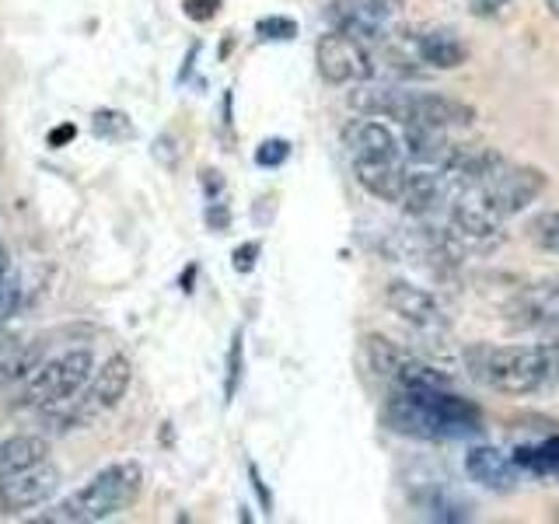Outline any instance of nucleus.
I'll list each match as a JSON object with an SVG mask.
<instances>
[{
  "instance_id": "nucleus-25",
  "label": "nucleus",
  "mask_w": 559,
  "mask_h": 524,
  "mask_svg": "<svg viewBox=\"0 0 559 524\" xmlns=\"http://www.w3.org/2000/svg\"><path fill=\"white\" fill-rule=\"evenodd\" d=\"M92 130L105 140H130L133 136V122L127 112H119V109H98L92 116Z\"/></svg>"
},
{
  "instance_id": "nucleus-5",
  "label": "nucleus",
  "mask_w": 559,
  "mask_h": 524,
  "mask_svg": "<svg viewBox=\"0 0 559 524\" xmlns=\"http://www.w3.org/2000/svg\"><path fill=\"white\" fill-rule=\"evenodd\" d=\"M95 357L92 349H67V354L43 360L35 367V374L25 381L17 406L22 409H52L74 402L87 384H92Z\"/></svg>"
},
{
  "instance_id": "nucleus-1",
  "label": "nucleus",
  "mask_w": 559,
  "mask_h": 524,
  "mask_svg": "<svg viewBox=\"0 0 559 524\" xmlns=\"http://www.w3.org/2000/svg\"><path fill=\"white\" fill-rule=\"evenodd\" d=\"M384 427L416 441H465L483 433V413L451 389H392L381 409Z\"/></svg>"
},
{
  "instance_id": "nucleus-21",
  "label": "nucleus",
  "mask_w": 559,
  "mask_h": 524,
  "mask_svg": "<svg viewBox=\"0 0 559 524\" xmlns=\"http://www.w3.org/2000/svg\"><path fill=\"white\" fill-rule=\"evenodd\" d=\"M416 507L427 521H444V524H462L472 521V503L444 493V489H427V493H416Z\"/></svg>"
},
{
  "instance_id": "nucleus-13",
  "label": "nucleus",
  "mask_w": 559,
  "mask_h": 524,
  "mask_svg": "<svg viewBox=\"0 0 559 524\" xmlns=\"http://www.w3.org/2000/svg\"><path fill=\"white\" fill-rule=\"evenodd\" d=\"M507 322L514 329H552L559 332V276L538 279L532 287H521L503 308Z\"/></svg>"
},
{
  "instance_id": "nucleus-14",
  "label": "nucleus",
  "mask_w": 559,
  "mask_h": 524,
  "mask_svg": "<svg viewBox=\"0 0 559 524\" xmlns=\"http://www.w3.org/2000/svg\"><path fill=\"white\" fill-rule=\"evenodd\" d=\"M130 381H133V364L130 357L122 354H112L105 360L95 378H92V389H87L84 402H81V416H95V413H105V409H116L122 398L130 392Z\"/></svg>"
},
{
  "instance_id": "nucleus-6",
  "label": "nucleus",
  "mask_w": 559,
  "mask_h": 524,
  "mask_svg": "<svg viewBox=\"0 0 559 524\" xmlns=\"http://www.w3.org/2000/svg\"><path fill=\"white\" fill-rule=\"evenodd\" d=\"M364 364L374 378L389 381L392 389H451V378L441 367L427 364L424 357L409 354L406 346L392 343L389 336H364Z\"/></svg>"
},
{
  "instance_id": "nucleus-28",
  "label": "nucleus",
  "mask_w": 559,
  "mask_h": 524,
  "mask_svg": "<svg viewBox=\"0 0 559 524\" xmlns=\"http://www.w3.org/2000/svg\"><path fill=\"white\" fill-rule=\"evenodd\" d=\"M151 157L162 168H175L179 165V157H182V147H179V136H175L171 130H165V133H157V140H154V147H151Z\"/></svg>"
},
{
  "instance_id": "nucleus-4",
  "label": "nucleus",
  "mask_w": 559,
  "mask_h": 524,
  "mask_svg": "<svg viewBox=\"0 0 559 524\" xmlns=\"http://www.w3.org/2000/svg\"><path fill=\"white\" fill-rule=\"evenodd\" d=\"M144 486V472L136 462H112L102 472H95L92 483H84L74 489L63 503L52 507L49 514L39 521H60V524H95L119 517L122 511H130Z\"/></svg>"
},
{
  "instance_id": "nucleus-17",
  "label": "nucleus",
  "mask_w": 559,
  "mask_h": 524,
  "mask_svg": "<svg viewBox=\"0 0 559 524\" xmlns=\"http://www.w3.org/2000/svg\"><path fill=\"white\" fill-rule=\"evenodd\" d=\"M343 147L349 154V162H367V157H399L402 147L389 127L371 119H354L343 127Z\"/></svg>"
},
{
  "instance_id": "nucleus-34",
  "label": "nucleus",
  "mask_w": 559,
  "mask_h": 524,
  "mask_svg": "<svg viewBox=\"0 0 559 524\" xmlns=\"http://www.w3.org/2000/svg\"><path fill=\"white\" fill-rule=\"evenodd\" d=\"M74 136H78V127H74V122H63V127L49 130L46 144H49V147H63V144H70V140H74Z\"/></svg>"
},
{
  "instance_id": "nucleus-31",
  "label": "nucleus",
  "mask_w": 559,
  "mask_h": 524,
  "mask_svg": "<svg viewBox=\"0 0 559 524\" xmlns=\"http://www.w3.org/2000/svg\"><path fill=\"white\" fill-rule=\"evenodd\" d=\"M255 259H259V241H245L235 249V270L238 273H252L255 270Z\"/></svg>"
},
{
  "instance_id": "nucleus-40",
  "label": "nucleus",
  "mask_w": 559,
  "mask_h": 524,
  "mask_svg": "<svg viewBox=\"0 0 559 524\" xmlns=\"http://www.w3.org/2000/svg\"><path fill=\"white\" fill-rule=\"evenodd\" d=\"M546 4H549V11H552V14L559 17V0H546Z\"/></svg>"
},
{
  "instance_id": "nucleus-37",
  "label": "nucleus",
  "mask_w": 559,
  "mask_h": 524,
  "mask_svg": "<svg viewBox=\"0 0 559 524\" xmlns=\"http://www.w3.org/2000/svg\"><path fill=\"white\" fill-rule=\"evenodd\" d=\"M249 472H252V486H255V493L262 497V507H273V500H270V493H266V486H262V479H259V472H255V465H249Z\"/></svg>"
},
{
  "instance_id": "nucleus-42",
  "label": "nucleus",
  "mask_w": 559,
  "mask_h": 524,
  "mask_svg": "<svg viewBox=\"0 0 559 524\" xmlns=\"http://www.w3.org/2000/svg\"><path fill=\"white\" fill-rule=\"evenodd\" d=\"M552 517H556V521H559V511H556V514H552Z\"/></svg>"
},
{
  "instance_id": "nucleus-35",
  "label": "nucleus",
  "mask_w": 559,
  "mask_h": 524,
  "mask_svg": "<svg viewBox=\"0 0 559 524\" xmlns=\"http://www.w3.org/2000/svg\"><path fill=\"white\" fill-rule=\"evenodd\" d=\"M511 0H476V14L479 17H489V14H500Z\"/></svg>"
},
{
  "instance_id": "nucleus-7",
  "label": "nucleus",
  "mask_w": 559,
  "mask_h": 524,
  "mask_svg": "<svg viewBox=\"0 0 559 524\" xmlns=\"http://www.w3.org/2000/svg\"><path fill=\"white\" fill-rule=\"evenodd\" d=\"M325 14L336 32L364 43L367 49H378L392 43L402 17V0H332Z\"/></svg>"
},
{
  "instance_id": "nucleus-11",
  "label": "nucleus",
  "mask_w": 559,
  "mask_h": 524,
  "mask_svg": "<svg viewBox=\"0 0 559 524\" xmlns=\"http://www.w3.org/2000/svg\"><path fill=\"white\" fill-rule=\"evenodd\" d=\"M384 305H389V311L399 314L409 329H416L419 336H448L451 322L441 301H437L430 290L409 284V279H392V284L384 287Z\"/></svg>"
},
{
  "instance_id": "nucleus-41",
  "label": "nucleus",
  "mask_w": 559,
  "mask_h": 524,
  "mask_svg": "<svg viewBox=\"0 0 559 524\" xmlns=\"http://www.w3.org/2000/svg\"><path fill=\"white\" fill-rule=\"evenodd\" d=\"M0 462H4V441H0Z\"/></svg>"
},
{
  "instance_id": "nucleus-29",
  "label": "nucleus",
  "mask_w": 559,
  "mask_h": 524,
  "mask_svg": "<svg viewBox=\"0 0 559 524\" xmlns=\"http://www.w3.org/2000/svg\"><path fill=\"white\" fill-rule=\"evenodd\" d=\"M287 157H290V144H287V140L273 136V140H262V144H259V151H255V165H259V168H276V165H284Z\"/></svg>"
},
{
  "instance_id": "nucleus-27",
  "label": "nucleus",
  "mask_w": 559,
  "mask_h": 524,
  "mask_svg": "<svg viewBox=\"0 0 559 524\" xmlns=\"http://www.w3.org/2000/svg\"><path fill=\"white\" fill-rule=\"evenodd\" d=\"M255 35H259V39H266V43H290L297 35V22H294V17H280V14L259 17Z\"/></svg>"
},
{
  "instance_id": "nucleus-26",
  "label": "nucleus",
  "mask_w": 559,
  "mask_h": 524,
  "mask_svg": "<svg viewBox=\"0 0 559 524\" xmlns=\"http://www.w3.org/2000/svg\"><path fill=\"white\" fill-rule=\"evenodd\" d=\"M245 374V340L241 332H235L231 349H227V374H224V402H231L238 395V384Z\"/></svg>"
},
{
  "instance_id": "nucleus-8",
  "label": "nucleus",
  "mask_w": 559,
  "mask_h": 524,
  "mask_svg": "<svg viewBox=\"0 0 559 524\" xmlns=\"http://www.w3.org/2000/svg\"><path fill=\"white\" fill-rule=\"evenodd\" d=\"M314 67L325 84H360V81H371L374 74V57L371 49L364 43L349 39L343 32H325L319 43H314Z\"/></svg>"
},
{
  "instance_id": "nucleus-20",
  "label": "nucleus",
  "mask_w": 559,
  "mask_h": 524,
  "mask_svg": "<svg viewBox=\"0 0 559 524\" xmlns=\"http://www.w3.org/2000/svg\"><path fill=\"white\" fill-rule=\"evenodd\" d=\"M454 144L441 127H406V154L427 168H441L451 157Z\"/></svg>"
},
{
  "instance_id": "nucleus-36",
  "label": "nucleus",
  "mask_w": 559,
  "mask_h": 524,
  "mask_svg": "<svg viewBox=\"0 0 559 524\" xmlns=\"http://www.w3.org/2000/svg\"><path fill=\"white\" fill-rule=\"evenodd\" d=\"M22 346V340H14V336H0V371H4V364L11 360L14 349Z\"/></svg>"
},
{
  "instance_id": "nucleus-2",
  "label": "nucleus",
  "mask_w": 559,
  "mask_h": 524,
  "mask_svg": "<svg viewBox=\"0 0 559 524\" xmlns=\"http://www.w3.org/2000/svg\"><path fill=\"white\" fill-rule=\"evenodd\" d=\"M349 109L374 116V119H395L399 127H468L476 122V109L459 98L448 95H427V92H409L399 84H357L349 92Z\"/></svg>"
},
{
  "instance_id": "nucleus-22",
  "label": "nucleus",
  "mask_w": 559,
  "mask_h": 524,
  "mask_svg": "<svg viewBox=\"0 0 559 524\" xmlns=\"http://www.w3.org/2000/svg\"><path fill=\"white\" fill-rule=\"evenodd\" d=\"M49 458V441L39 433H14L4 441V462H0V472H11V468H25L35 462H46Z\"/></svg>"
},
{
  "instance_id": "nucleus-10",
  "label": "nucleus",
  "mask_w": 559,
  "mask_h": 524,
  "mask_svg": "<svg viewBox=\"0 0 559 524\" xmlns=\"http://www.w3.org/2000/svg\"><path fill=\"white\" fill-rule=\"evenodd\" d=\"M503 214L486 196L483 186H454L448 200V227L462 241H489L500 235Z\"/></svg>"
},
{
  "instance_id": "nucleus-15",
  "label": "nucleus",
  "mask_w": 559,
  "mask_h": 524,
  "mask_svg": "<svg viewBox=\"0 0 559 524\" xmlns=\"http://www.w3.org/2000/svg\"><path fill=\"white\" fill-rule=\"evenodd\" d=\"M451 192H454V186L441 168H419V171L406 175L399 206L406 210L409 217H430L441 206H448Z\"/></svg>"
},
{
  "instance_id": "nucleus-16",
  "label": "nucleus",
  "mask_w": 559,
  "mask_h": 524,
  "mask_svg": "<svg viewBox=\"0 0 559 524\" xmlns=\"http://www.w3.org/2000/svg\"><path fill=\"white\" fill-rule=\"evenodd\" d=\"M465 476L472 483L493 489V493H511V489L521 483V468L507 451L483 444L465 454Z\"/></svg>"
},
{
  "instance_id": "nucleus-39",
  "label": "nucleus",
  "mask_w": 559,
  "mask_h": 524,
  "mask_svg": "<svg viewBox=\"0 0 559 524\" xmlns=\"http://www.w3.org/2000/svg\"><path fill=\"white\" fill-rule=\"evenodd\" d=\"M4 276H8V245L0 241V284H4Z\"/></svg>"
},
{
  "instance_id": "nucleus-30",
  "label": "nucleus",
  "mask_w": 559,
  "mask_h": 524,
  "mask_svg": "<svg viewBox=\"0 0 559 524\" xmlns=\"http://www.w3.org/2000/svg\"><path fill=\"white\" fill-rule=\"evenodd\" d=\"M224 0H182V11L192 22H210V17H217Z\"/></svg>"
},
{
  "instance_id": "nucleus-32",
  "label": "nucleus",
  "mask_w": 559,
  "mask_h": 524,
  "mask_svg": "<svg viewBox=\"0 0 559 524\" xmlns=\"http://www.w3.org/2000/svg\"><path fill=\"white\" fill-rule=\"evenodd\" d=\"M17 297H22V287H14V284H0V322L11 319V311L17 308Z\"/></svg>"
},
{
  "instance_id": "nucleus-38",
  "label": "nucleus",
  "mask_w": 559,
  "mask_h": 524,
  "mask_svg": "<svg viewBox=\"0 0 559 524\" xmlns=\"http://www.w3.org/2000/svg\"><path fill=\"white\" fill-rule=\"evenodd\" d=\"M203 182H206V189H210V192H221V186H224L221 171H214V168H206V171H203Z\"/></svg>"
},
{
  "instance_id": "nucleus-18",
  "label": "nucleus",
  "mask_w": 559,
  "mask_h": 524,
  "mask_svg": "<svg viewBox=\"0 0 559 524\" xmlns=\"http://www.w3.org/2000/svg\"><path fill=\"white\" fill-rule=\"evenodd\" d=\"M354 175L374 200L399 203L409 168L402 165V154L399 157H367V162H354Z\"/></svg>"
},
{
  "instance_id": "nucleus-12",
  "label": "nucleus",
  "mask_w": 559,
  "mask_h": 524,
  "mask_svg": "<svg viewBox=\"0 0 559 524\" xmlns=\"http://www.w3.org/2000/svg\"><path fill=\"white\" fill-rule=\"evenodd\" d=\"M60 489V472L46 462H35L25 468L0 472V503L8 511H32V507L46 503Z\"/></svg>"
},
{
  "instance_id": "nucleus-9",
  "label": "nucleus",
  "mask_w": 559,
  "mask_h": 524,
  "mask_svg": "<svg viewBox=\"0 0 559 524\" xmlns=\"http://www.w3.org/2000/svg\"><path fill=\"white\" fill-rule=\"evenodd\" d=\"M486 189V196L493 200V206L500 210L503 217H514L521 214L524 206L535 203L542 192L549 186V175L535 168V165H511V162H500L493 171L486 175L479 182Z\"/></svg>"
},
{
  "instance_id": "nucleus-24",
  "label": "nucleus",
  "mask_w": 559,
  "mask_h": 524,
  "mask_svg": "<svg viewBox=\"0 0 559 524\" xmlns=\"http://www.w3.org/2000/svg\"><path fill=\"white\" fill-rule=\"evenodd\" d=\"M528 241L535 245L538 252L559 255V206L556 210H546V214H538L528 224Z\"/></svg>"
},
{
  "instance_id": "nucleus-19",
  "label": "nucleus",
  "mask_w": 559,
  "mask_h": 524,
  "mask_svg": "<svg viewBox=\"0 0 559 524\" xmlns=\"http://www.w3.org/2000/svg\"><path fill=\"white\" fill-rule=\"evenodd\" d=\"M416 57L430 63V70H459L468 60V49L454 32L430 28L416 35Z\"/></svg>"
},
{
  "instance_id": "nucleus-33",
  "label": "nucleus",
  "mask_w": 559,
  "mask_h": 524,
  "mask_svg": "<svg viewBox=\"0 0 559 524\" xmlns=\"http://www.w3.org/2000/svg\"><path fill=\"white\" fill-rule=\"evenodd\" d=\"M206 224L214 227V231H224V227L231 224V210H227L224 203H210L206 206Z\"/></svg>"
},
{
  "instance_id": "nucleus-3",
  "label": "nucleus",
  "mask_w": 559,
  "mask_h": 524,
  "mask_svg": "<svg viewBox=\"0 0 559 524\" xmlns=\"http://www.w3.org/2000/svg\"><path fill=\"white\" fill-rule=\"evenodd\" d=\"M465 360L486 389L503 395L542 392L559 371L552 346H472Z\"/></svg>"
},
{
  "instance_id": "nucleus-23",
  "label": "nucleus",
  "mask_w": 559,
  "mask_h": 524,
  "mask_svg": "<svg viewBox=\"0 0 559 524\" xmlns=\"http://www.w3.org/2000/svg\"><path fill=\"white\" fill-rule=\"evenodd\" d=\"M518 468H528L535 476H556L559 472V437H549L535 448H518L514 454Z\"/></svg>"
}]
</instances>
